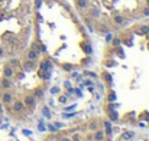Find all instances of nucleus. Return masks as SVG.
<instances>
[{
    "label": "nucleus",
    "mask_w": 149,
    "mask_h": 141,
    "mask_svg": "<svg viewBox=\"0 0 149 141\" xmlns=\"http://www.w3.org/2000/svg\"><path fill=\"white\" fill-rule=\"evenodd\" d=\"M23 104H25V105H28V107H35V104H36V98H35L33 95H26V98H25Z\"/></svg>",
    "instance_id": "nucleus-1"
},
{
    "label": "nucleus",
    "mask_w": 149,
    "mask_h": 141,
    "mask_svg": "<svg viewBox=\"0 0 149 141\" xmlns=\"http://www.w3.org/2000/svg\"><path fill=\"white\" fill-rule=\"evenodd\" d=\"M109 118H110L112 121H117V120H119V114H117L116 111H110V112H109Z\"/></svg>",
    "instance_id": "nucleus-13"
},
{
    "label": "nucleus",
    "mask_w": 149,
    "mask_h": 141,
    "mask_svg": "<svg viewBox=\"0 0 149 141\" xmlns=\"http://www.w3.org/2000/svg\"><path fill=\"white\" fill-rule=\"evenodd\" d=\"M26 58H28V61H35L38 58V52L36 50H29L28 55H26Z\"/></svg>",
    "instance_id": "nucleus-7"
},
{
    "label": "nucleus",
    "mask_w": 149,
    "mask_h": 141,
    "mask_svg": "<svg viewBox=\"0 0 149 141\" xmlns=\"http://www.w3.org/2000/svg\"><path fill=\"white\" fill-rule=\"evenodd\" d=\"M51 92H52V94H59V88H58V86H52V88H51Z\"/></svg>",
    "instance_id": "nucleus-15"
},
{
    "label": "nucleus",
    "mask_w": 149,
    "mask_h": 141,
    "mask_svg": "<svg viewBox=\"0 0 149 141\" xmlns=\"http://www.w3.org/2000/svg\"><path fill=\"white\" fill-rule=\"evenodd\" d=\"M48 128H49L51 131H55V128H57V127H54V125H48Z\"/></svg>",
    "instance_id": "nucleus-24"
},
{
    "label": "nucleus",
    "mask_w": 149,
    "mask_h": 141,
    "mask_svg": "<svg viewBox=\"0 0 149 141\" xmlns=\"http://www.w3.org/2000/svg\"><path fill=\"white\" fill-rule=\"evenodd\" d=\"M44 115H45L46 118H49V117H51V114H49V111H48V108H46V107L44 108Z\"/></svg>",
    "instance_id": "nucleus-17"
},
{
    "label": "nucleus",
    "mask_w": 149,
    "mask_h": 141,
    "mask_svg": "<svg viewBox=\"0 0 149 141\" xmlns=\"http://www.w3.org/2000/svg\"><path fill=\"white\" fill-rule=\"evenodd\" d=\"M1 101H3L4 104H12V102H13V95L10 94V92H3Z\"/></svg>",
    "instance_id": "nucleus-2"
},
{
    "label": "nucleus",
    "mask_w": 149,
    "mask_h": 141,
    "mask_svg": "<svg viewBox=\"0 0 149 141\" xmlns=\"http://www.w3.org/2000/svg\"><path fill=\"white\" fill-rule=\"evenodd\" d=\"M75 3H77V6H78L81 10H84V9L87 7V0H75Z\"/></svg>",
    "instance_id": "nucleus-10"
},
{
    "label": "nucleus",
    "mask_w": 149,
    "mask_h": 141,
    "mask_svg": "<svg viewBox=\"0 0 149 141\" xmlns=\"http://www.w3.org/2000/svg\"><path fill=\"white\" fill-rule=\"evenodd\" d=\"M72 141H81V137H80L78 134H75V135L72 137Z\"/></svg>",
    "instance_id": "nucleus-19"
},
{
    "label": "nucleus",
    "mask_w": 149,
    "mask_h": 141,
    "mask_svg": "<svg viewBox=\"0 0 149 141\" xmlns=\"http://www.w3.org/2000/svg\"><path fill=\"white\" fill-rule=\"evenodd\" d=\"M23 107H25L23 101H16V102L13 104V111H15V112H20V111L23 110Z\"/></svg>",
    "instance_id": "nucleus-5"
},
{
    "label": "nucleus",
    "mask_w": 149,
    "mask_h": 141,
    "mask_svg": "<svg viewBox=\"0 0 149 141\" xmlns=\"http://www.w3.org/2000/svg\"><path fill=\"white\" fill-rule=\"evenodd\" d=\"M59 102H67V96H61L59 98Z\"/></svg>",
    "instance_id": "nucleus-22"
},
{
    "label": "nucleus",
    "mask_w": 149,
    "mask_h": 141,
    "mask_svg": "<svg viewBox=\"0 0 149 141\" xmlns=\"http://www.w3.org/2000/svg\"><path fill=\"white\" fill-rule=\"evenodd\" d=\"M0 85H1V88H3V89H7V88L10 86V81H9V78H3Z\"/></svg>",
    "instance_id": "nucleus-9"
},
{
    "label": "nucleus",
    "mask_w": 149,
    "mask_h": 141,
    "mask_svg": "<svg viewBox=\"0 0 149 141\" xmlns=\"http://www.w3.org/2000/svg\"><path fill=\"white\" fill-rule=\"evenodd\" d=\"M35 69V65H33V61H28L25 63V71H33Z\"/></svg>",
    "instance_id": "nucleus-12"
},
{
    "label": "nucleus",
    "mask_w": 149,
    "mask_h": 141,
    "mask_svg": "<svg viewBox=\"0 0 149 141\" xmlns=\"http://www.w3.org/2000/svg\"><path fill=\"white\" fill-rule=\"evenodd\" d=\"M0 122H1V121H0Z\"/></svg>",
    "instance_id": "nucleus-29"
},
{
    "label": "nucleus",
    "mask_w": 149,
    "mask_h": 141,
    "mask_svg": "<svg viewBox=\"0 0 149 141\" xmlns=\"http://www.w3.org/2000/svg\"><path fill=\"white\" fill-rule=\"evenodd\" d=\"M148 46H149V45H148Z\"/></svg>",
    "instance_id": "nucleus-30"
},
{
    "label": "nucleus",
    "mask_w": 149,
    "mask_h": 141,
    "mask_svg": "<svg viewBox=\"0 0 149 141\" xmlns=\"http://www.w3.org/2000/svg\"><path fill=\"white\" fill-rule=\"evenodd\" d=\"M1 55H3V49L0 47V56H1Z\"/></svg>",
    "instance_id": "nucleus-27"
},
{
    "label": "nucleus",
    "mask_w": 149,
    "mask_h": 141,
    "mask_svg": "<svg viewBox=\"0 0 149 141\" xmlns=\"http://www.w3.org/2000/svg\"><path fill=\"white\" fill-rule=\"evenodd\" d=\"M12 76H13V69H12V66L6 65L4 66V78H12Z\"/></svg>",
    "instance_id": "nucleus-6"
},
{
    "label": "nucleus",
    "mask_w": 149,
    "mask_h": 141,
    "mask_svg": "<svg viewBox=\"0 0 149 141\" xmlns=\"http://www.w3.org/2000/svg\"><path fill=\"white\" fill-rule=\"evenodd\" d=\"M104 127H106V134L112 135V124H110V121H104Z\"/></svg>",
    "instance_id": "nucleus-11"
},
{
    "label": "nucleus",
    "mask_w": 149,
    "mask_h": 141,
    "mask_svg": "<svg viewBox=\"0 0 149 141\" xmlns=\"http://www.w3.org/2000/svg\"><path fill=\"white\" fill-rule=\"evenodd\" d=\"M109 99H110V101H112V99H116V94H112L109 96Z\"/></svg>",
    "instance_id": "nucleus-23"
},
{
    "label": "nucleus",
    "mask_w": 149,
    "mask_h": 141,
    "mask_svg": "<svg viewBox=\"0 0 149 141\" xmlns=\"http://www.w3.org/2000/svg\"><path fill=\"white\" fill-rule=\"evenodd\" d=\"M33 96H35L36 99H38V98H42V96H44V91H42L41 88H36V91H35V95H33Z\"/></svg>",
    "instance_id": "nucleus-14"
},
{
    "label": "nucleus",
    "mask_w": 149,
    "mask_h": 141,
    "mask_svg": "<svg viewBox=\"0 0 149 141\" xmlns=\"http://www.w3.org/2000/svg\"><path fill=\"white\" fill-rule=\"evenodd\" d=\"M143 118H145V120H148V121H149V114H145V115H143Z\"/></svg>",
    "instance_id": "nucleus-26"
},
{
    "label": "nucleus",
    "mask_w": 149,
    "mask_h": 141,
    "mask_svg": "<svg viewBox=\"0 0 149 141\" xmlns=\"http://www.w3.org/2000/svg\"><path fill=\"white\" fill-rule=\"evenodd\" d=\"M104 79H106V81H109V82H112V76H110L109 74H104Z\"/></svg>",
    "instance_id": "nucleus-20"
},
{
    "label": "nucleus",
    "mask_w": 149,
    "mask_h": 141,
    "mask_svg": "<svg viewBox=\"0 0 149 141\" xmlns=\"http://www.w3.org/2000/svg\"><path fill=\"white\" fill-rule=\"evenodd\" d=\"M51 66H52V62L49 59H45L44 62L41 63V72H45V71H51Z\"/></svg>",
    "instance_id": "nucleus-3"
},
{
    "label": "nucleus",
    "mask_w": 149,
    "mask_h": 141,
    "mask_svg": "<svg viewBox=\"0 0 149 141\" xmlns=\"http://www.w3.org/2000/svg\"><path fill=\"white\" fill-rule=\"evenodd\" d=\"M140 33H149V28L148 26H142L140 28Z\"/></svg>",
    "instance_id": "nucleus-16"
},
{
    "label": "nucleus",
    "mask_w": 149,
    "mask_h": 141,
    "mask_svg": "<svg viewBox=\"0 0 149 141\" xmlns=\"http://www.w3.org/2000/svg\"><path fill=\"white\" fill-rule=\"evenodd\" d=\"M133 135H135V134H133L132 131H125V132L122 134V138L127 141V140H130V138H133Z\"/></svg>",
    "instance_id": "nucleus-8"
},
{
    "label": "nucleus",
    "mask_w": 149,
    "mask_h": 141,
    "mask_svg": "<svg viewBox=\"0 0 149 141\" xmlns=\"http://www.w3.org/2000/svg\"><path fill=\"white\" fill-rule=\"evenodd\" d=\"M104 138H106V134L103 131H96L94 132V137H93L94 141H104Z\"/></svg>",
    "instance_id": "nucleus-4"
},
{
    "label": "nucleus",
    "mask_w": 149,
    "mask_h": 141,
    "mask_svg": "<svg viewBox=\"0 0 149 141\" xmlns=\"http://www.w3.org/2000/svg\"><path fill=\"white\" fill-rule=\"evenodd\" d=\"M0 112H1V108H0Z\"/></svg>",
    "instance_id": "nucleus-28"
},
{
    "label": "nucleus",
    "mask_w": 149,
    "mask_h": 141,
    "mask_svg": "<svg viewBox=\"0 0 149 141\" xmlns=\"http://www.w3.org/2000/svg\"><path fill=\"white\" fill-rule=\"evenodd\" d=\"M64 69H67V71H72V66H71V65H65Z\"/></svg>",
    "instance_id": "nucleus-21"
},
{
    "label": "nucleus",
    "mask_w": 149,
    "mask_h": 141,
    "mask_svg": "<svg viewBox=\"0 0 149 141\" xmlns=\"http://www.w3.org/2000/svg\"><path fill=\"white\" fill-rule=\"evenodd\" d=\"M90 130H94V131H96V130H97V124H96V122H91V124H90Z\"/></svg>",
    "instance_id": "nucleus-18"
},
{
    "label": "nucleus",
    "mask_w": 149,
    "mask_h": 141,
    "mask_svg": "<svg viewBox=\"0 0 149 141\" xmlns=\"http://www.w3.org/2000/svg\"><path fill=\"white\" fill-rule=\"evenodd\" d=\"M61 141H72V140H71V138H68V137H64Z\"/></svg>",
    "instance_id": "nucleus-25"
}]
</instances>
